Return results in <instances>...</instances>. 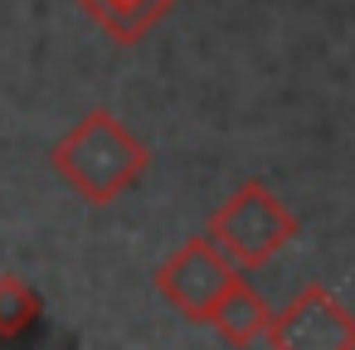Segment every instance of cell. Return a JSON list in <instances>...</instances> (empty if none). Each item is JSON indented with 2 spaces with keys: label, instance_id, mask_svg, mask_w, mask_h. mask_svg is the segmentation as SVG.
Returning <instances> with one entry per match:
<instances>
[{
  "label": "cell",
  "instance_id": "5",
  "mask_svg": "<svg viewBox=\"0 0 355 350\" xmlns=\"http://www.w3.org/2000/svg\"><path fill=\"white\" fill-rule=\"evenodd\" d=\"M268 316H272V306L263 301V292H258L248 277L234 272L205 321H209V326L219 331V340H229V345H258L263 331H268Z\"/></svg>",
  "mask_w": 355,
  "mask_h": 350
},
{
  "label": "cell",
  "instance_id": "4",
  "mask_svg": "<svg viewBox=\"0 0 355 350\" xmlns=\"http://www.w3.org/2000/svg\"><path fill=\"white\" fill-rule=\"evenodd\" d=\"M234 272H239V268H234V263L219 253V243L205 234V238H185V243L156 268V292H161L185 321H205Z\"/></svg>",
  "mask_w": 355,
  "mask_h": 350
},
{
  "label": "cell",
  "instance_id": "2",
  "mask_svg": "<svg viewBox=\"0 0 355 350\" xmlns=\"http://www.w3.org/2000/svg\"><path fill=\"white\" fill-rule=\"evenodd\" d=\"M302 234L297 214L277 200L272 185L263 180H243L214 214H209V238L219 243V253L234 268H263L272 263L292 238Z\"/></svg>",
  "mask_w": 355,
  "mask_h": 350
},
{
  "label": "cell",
  "instance_id": "7",
  "mask_svg": "<svg viewBox=\"0 0 355 350\" xmlns=\"http://www.w3.org/2000/svg\"><path fill=\"white\" fill-rule=\"evenodd\" d=\"M40 316H44L40 292L15 272H0V340H15V335L35 331Z\"/></svg>",
  "mask_w": 355,
  "mask_h": 350
},
{
  "label": "cell",
  "instance_id": "1",
  "mask_svg": "<svg viewBox=\"0 0 355 350\" xmlns=\"http://www.w3.org/2000/svg\"><path fill=\"white\" fill-rule=\"evenodd\" d=\"M54 175L88 204H112L122 200L146 170H151V146L107 107H93L78 117L49 151Z\"/></svg>",
  "mask_w": 355,
  "mask_h": 350
},
{
  "label": "cell",
  "instance_id": "6",
  "mask_svg": "<svg viewBox=\"0 0 355 350\" xmlns=\"http://www.w3.org/2000/svg\"><path fill=\"white\" fill-rule=\"evenodd\" d=\"M83 15L93 25H103L117 44H141L166 15L175 0H78Z\"/></svg>",
  "mask_w": 355,
  "mask_h": 350
},
{
  "label": "cell",
  "instance_id": "3",
  "mask_svg": "<svg viewBox=\"0 0 355 350\" xmlns=\"http://www.w3.org/2000/svg\"><path fill=\"white\" fill-rule=\"evenodd\" d=\"M263 345H272V350H355V316L336 292L311 282L282 311L268 316Z\"/></svg>",
  "mask_w": 355,
  "mask_h": 350
}]
</instances>
